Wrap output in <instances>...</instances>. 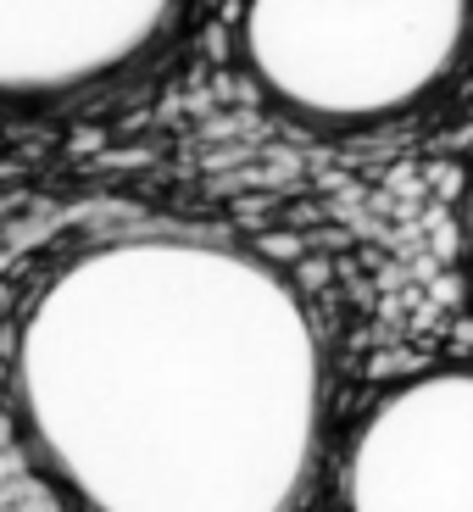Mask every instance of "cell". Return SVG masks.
Instances as JSON below:
<instances>
[{"mask_svg": "<svg viewBox=\"0 0 473 512\" xmlns=\"http://www.w3.org/2000/svg\"><path fill=\"white\" fill-rule=\"evenodd\" d=\"M12 407L78 512H301L323 457V346L262 256L123 234L34 290Z\"/></svg>", "mask_w": 473, "mask_h": 512, "instance_id": "6da1fadb", "label": "cell"}, {"mask_svg": "<svg viewBox=\"0 0 473 512\" xmlns=\"http://www.w3.org/2000/svg\"><path fill=\"white\" fill-rule=\"evenodd\" d=\"M473 0H245L240 56L268 101L329 128H368L451 84Z\"/></svg>", "mask_w": 473, "mask_h": 512, "instance_id": "7a4b0ae2", "label": "cell"}, {"mask_svg": "<svg viewBox=\"0 0 473 512\" xmlns=\"http://www.w3.org/2000/svg\"><path fill=\"white\" fill-rule=\"evenodd\" d=\"M346 512H473V362H435L368 401L340 468Z\"/></svg>", "mask_w": 473, "mask_h": 512, "instance_id": "3957f363", "label": "cell"}, {"mask_svg": "<svg viewBox=\"0 0 473 512\" xmlns=\"http://www.w3.org/2000/svg\"><path fill=\"white\" fill-rule=\"evenodd\" d=\"M184 0H0V106H51L128 73Z\"/></svg>", "mask_w": 473, "mask_h": 512, "instance_id": "277c9868", "label": "cell"}, {"mask_svg": "<svg viewBox=\"0 0 473 512\" xmlns=\"http://www.w3.org/2000/svg\"><path fill=\"white\" fill-rule=\"evenodd\" d=\"M462 262H468V290H473V173L462 190Z\"/></svg>", "mask_w": 473, "mask_h": 512, "instance_id": "5b68a950", "label": "cell"}]
</instances>
